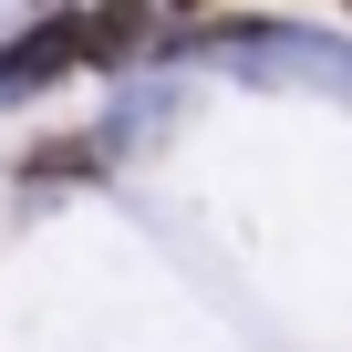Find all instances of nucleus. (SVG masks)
<instances>
[{
  "mask_svg": "<svg viewBox=\"0 0 352 352\" xmlns=\"http://www.w3.org/2000/svg\"><path fill=\"white\" fill-rule=\"evenodd\" d=\"M166 63H218L239 83H280V94H331L352 104V42L311 32V21H280V11H208L166 42Z\"/></svg>",
  "mask_w": 352,
  "mask_h": 352,
  "instance_id": "1",
  "label": "nucleus"
},
{
  "mask_svg": "<svg viewBox=\"0 0 352 352\" xmlns=\"http://www.w3.org/2000/svg\"><path fill=\"white\" fill-rule=\"evenodd\" d=\"M63 73H83V11H42L21 21V42H0V104H32Z\"/></svg>",
  "mask_w": 352,
  "mask_h": 352,
  "instance_id": "2",
  "label": "nucleus"
},
{
  "mask_svg": "<svg viewBox=\"0 0 352 352\" xmlns=\"http://www.w3.org/2000/svg\"><path fill=\"white\" fill-rule=\"evenodd\" d=\"M166 63V0H94L83 11V73Z\"/></svg>",
  "mask_w": 352,
  "mask_h": 352,
  "instance_id": "3",
  "label": "nucleus"
},
{
  "mask_svg": "<svg viewBox=\"0 0 352 352\" xmlns=\"http://www.w3.org/2000/svg\"><path fill=\"white\" fill-rule=\"evenodd\" d=\"M166 124H176V83L155 73V83H124V94L104 104V124H94V135H104V155H135V145H145V135H166Z\"/></svg>",
  "mask_w": 352,
  "mask_h": 352,
  "instance_id": "4",
  "label": "nucleus"
},
{
  "mask_svg": "<svg viewBox=\"0 0 352 352\" xmlns=\"http://www.w3.org/2000/svg\"><path fill=\"white\" fill-rule=\"evenodd\" d=\"M114 155H104V135H42L32 155H21V176L32 187H73V176H104Z\"/></svg>",
  "mask_w": 352,
  "mask_h": 352,
  "instance_id": "5",
  "label": "nucleus"
},
{
  "mask_svg": "<svg viewBox=\"0 0 352 352\" xmlns=\"http://www.w3.org/2000/svg\"><path fill=\"white\" fill-rule=\"evenodd\" d=\"M166 11H187V21H208V11H218V0H166Z\"/></svg>",
  "mask_w": 352,
  "mask_h": 352,
  "instance_id": "6",
  "label": "nucleus"
},
{
  "mask_svg": "<svg viewBox=\"0 0 352 352\" xmlns=\"http://www.w3.org/2000/svg\"><path fill=\"white\" fill-rule=\"evenodd\" d=\"M342 11H352V0H342Z\"/></svg>",
  "mask_w": 352,
  "mask_h": 352,
  "instance_id": "7",
  "label": "nucleus"
}]
</instances>
